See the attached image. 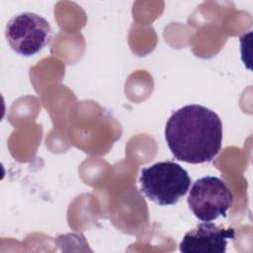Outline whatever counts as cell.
I'll return each instance as SVG.
<instances>
[{"instance_id":"obj_4","label":"cell","mask_w":253,"mask_h":253,"mask_svg":"<svg viewBox=\"0 0 253 253\" xmlns=\"http://www.w3.org/2000/svg\"><path fill=\"white\" fill-rule=\"evenodd\" d=\"M5 36L15 52L23 56H32L49 42L51 28L43 17L26 12L8 21Z\"/></svg>"},{"instance_id":"obj_1","label":"cell","mask_w":253,"mask_h":253,"mask_svg":"<svg viewBox=\"0 0 253 253\" xmlns=\"http://www.w3.org/2000/svg\"><path fill=\"white\" fill-rule=\"evenodd\" d=\"M165 139L176 159L191 164L211 162L221 149V120L202 105L184 106L168 119Z\"/></svg>"},{"instance_id":"obj_3","label":"cell","mask_w":253,"mask_h":253,"mask_svg":"<svg viewBox=\"0 0 253 253\" xmlns=\"http://www.w3.org/2000/svg\"><path fill=\"white\" fill-rule=\"evenodd\" d=\"M187 203L198 219L212 221L218 216H226L233 204V195L223 180L206 176L193 184Z\"/></svg>"},{"instance_id":"obj_5","label":"cell","mask_w":253,"mask_h":253,"mask_svg":"<svg viewBox=\"0 0 253 253\" xmlns=\"http://www.w3.org/2000/svg\"><path fill=\"white\" fill-rule=\"evenodd\" d=\"M233 228H221L211 221H204L188 231L181 243L184 253H224L227 240L234 239Z\"/></svg>"},{"instance_id":"obj_2","label":"cell","mask_w":253,"mask_h":253,"mask_svg":"<svg viewBox=\"0 0 253 253\" xmlns=\"http://www.w3.org/2000/svg\"><path fill=\"white\" fill-rule=\"evenodd\" d=\"M139 183L141 192L150 201L159 206H172L187 194L192 182L178 163L162 161L142 168Z\"/></svg>"}]
</instances>
